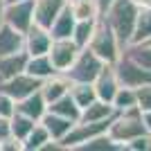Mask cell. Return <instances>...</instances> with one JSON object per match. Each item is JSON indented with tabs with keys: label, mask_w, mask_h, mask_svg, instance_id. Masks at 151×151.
<instances>
[{
	"label": "cell",
	"mask_w": 151,
	"mask_h": 151,
	"mask_svg": "<svg viewBox=\"0 0 151 151\" xmlns=\"http://www.w3.org/2000/svg\"><path fill=\"white\" fill-rule=\"evenodd\" d=\"M135 16H138V7L133 5V0H113L108 9L101 14V18L108 23V27L115 32V36L124 47L131 43L133 27H135Z\"/></svg>",
	"instance_id": "6da1fadb"
},
{
	"label": "cell",
	"mask_w": 151,
	"mask_h": 151,
	"mask_svg": "<svg viewBox=\"0 0 151 151\" xmlns=\"http://www.w3.org/2000/svg\"><path fill=\"white\" fill-rule=\"evenodd\" d=\"M108 138L115 140L117 145L124 149L126 142H131L138 135H145V124H142V111L138 106L135 108H126V111H117L113 115V122L108 126Z\"/></svg>",
	"instance_id": "7a4b0ae2"
},
{
	"label": "cell",
	"mask_w": 151,
	"mask_h": 151,
	"mask_svg": "<svg viewBox=\"0 0 151 151\" xmlns=\"http://www.w3.org/2000/svg\"><path fill=\"white\" fill-rule=\"evenodd\" d=\"M88 47L101 59L104 63H111L113 65L122 54V45L115 36V32L108 27V23L104 18H97V25H95V32H93V38H90Z\"/></svg>",
	"instance_id": "3957f363"
},
{
	"label": "cell",
	"mask_w": 151,
	"mask_h": 151,
	"mask_svg": "<svg viewBox=\"0 0 151 151\" xmlns=\"http://www.w3.org/2000/svg\"><path fill=\"white\" fill-rule=\"evenodd\" d=\"M106 63L101 61L90 47H81L79 54L75 57V61L70 63V68L63 72L72 83H93L95 77L99 75V70Z\"/></svg>",
	"instance_id": "277c9868"
},
{
	"label": "cell",
	"mask_w": 151,
	"mask_h": 151,
	"mask_svg": "<svg viewBox=\"0 0 151 151\" xmlns=\"http://www.w3.org/2000/svg\"><path fill=\"white\" fill-rule=\"evenodd\" d=\"M115 77L120 86H129V88H140L145 83H151V70L140 68L138 63H133L126 54H120V59L113 63Z\"/></svg>",
	"instance_id": "5b68a950"
},
{
	"label": "cell",
	"mask_w": 151,
	"mask_h": 151,
	"mask_svg": "<svg viewBox=\"0 0 151 151\" xmlns=\"http://www.w3.org/2000/svg\"><path fill=\"white\" fill-rule=\"evenodd\" d=\"M5 23L20 34H25L34 23V0L5 2Z\"/></svg>",
	"instance_id": "8992f818"
},
{
	"label": "cell",
	"mask_w": 151,
	"mask_h": 151,
	"mask_svg": "<svg viewBox=\"0 0 151 151\" xmlns=\"http://www.w3.org/2000/svg\"><path fill=\"white\" fill-rule=\"evenodd\" d=\"M79 50L81 47H77L72 43V38H52L47 57H50V61H52L57 72H65L70 68V63L75 61V57L79 54Z\"/></svg>",
	"instance_id": "52a82bcc"
},
{
	"label": "cell",
	"mask_w": 151,
	"mask_h": 151,
	"mask_svg": "<svg viewBox=\"0 0 151 151\" xmlns=\"http://www.w3.org/2000/svg\"><path fill=\"white\" fill-rule=\"evenodd\" d=\"M38 88H41V79L27 75V72H20V75H16V77H9V79H2V81H0V90L7 93L14 101H18V99H23V97H27V95H32Z\"/></svg>",
	"instance_id": "ba28073f"
},
{
	"label": "cell",
	"mask_w": 151,
	"mask_h": 151,
	"mask_svg": "<svg viewBox=\"0 0 151 151\" xmlns=\"http://www.w3.org/2000/svg\"><path fill=\"white\" fill-rule=\"evenodd\" d=\"M52 45V34L50 29L32 23V27L23 34V50L27 52V57H38V54H47Z\"/></svg>",
	"instance_id": "9c48e42d"
},
{
	"label": "cell",
	"mask_w": 151,
	"mask_h": 151,
	"mask_svg": "<svg viewBox=\"0 0 151 151\" xmlns=\"http://www.w3.org/2000/svg\"><path fill=\"white\" fill-rule=\"evenodd\" d=\"M93 88H95V95H97V99L101 101H113L115 93H117V88H120V81H117V77H115V70L111 63H106L104 68L99 70V75L95 77L93 81Z\"/></svg>",
	"instance_id": "30bf717a"
},
{
	"label": "cell",
	"mask_w": 151,
	"mask_h": 151,
	"mask_svg": "<svg viewBox=\"0 0 151 151\" xmlns=\"http://www.w3.org/2000/svg\"><path fill=\"white\" fill-rule=\"evenodd\" d=\"M68 5V0H34V23L45 29L57 20L61 9Z\"/></svg>",
	"instance_id": "8fae6325"
},
{
	"label": "cell",
	"mask_w": 151,
	"mask_h": 151,
	"mask_svg": "<svg viewBox=\"0 0 151 151\" xmlns=\"http://www.w3.org/2000/svg\"><path fill=\"white\" fill-rule=\"evenodd\" d=\"M70 86H72V81H70L63 72H54V75L45 77L43 81H41V88L38 90H41V95L45 97V101L52 104L54 99H59V97H63L65 93H70Z\"/></svg>",
	"instance_id": "7c38bea8"
},
{
	"label": "cell",
	"mask_w": 151,
	"mask_h": 151,
	"mask_svg": "<svg viewBox=\"0 0 151 151\" xmlns=\"http://www.w3.org/2000/svg\"><path fill=\"white\" fill-rule=\"evenodd\" d=\"M16 111L27 115V117H32L34 122H38L45 115V111H47V101H45V97L41 95V90H34L32 95H27V97L16 101Z\"/></svg>",
	"instance_id": "4fadbf2b"
},
{
	"label": "cell",
	"mask_w": 151,
	"mask_h": 151,
	"mask_svg": "<svg viewBox=\"0 0 151 151\" xmlns=\"http://www.w3.org/2000/svg\"><path fill=\"white\" fill-rule=\"evenodd\" d=\"M38 122L45 126V131L50 133V138L54 140V142H59V140H61L63 135H65V133L72 129V124H75L72 120H68V117H61V115L52 113V111H45V115H43Z\"/></svg>",
	"instance_id": "5bb4252c"
},
{
	"label": "cell",
	"mask_w": 151,
	"mask_h": 151,
	"mask_svg": "<svg viewBox=\"0 0 151 151\" xmlns=\"http://www.w3.org/2000/svg\"><path fill=\"white\" fill-rule=\"evenodd\" d=\"M25 63H27V52L25 50L0 57V81H2V79H9V77H16V75H20V72H25Z\"/></svg>",
	"instance_id": "9a60e30c"
},
{
	"label": "cell",
	"mask_w": 151,
	"mask_h": 151,
	"mask_svg": "<svg viewBox=\"0 0 151 151\" xmlns=\"http://www.w3.org/2000/svg\"><path fill=\"white\" fill-rule=\"evenodd\" d=\"M23 50V34L18 29L9 27L7 23L0 25V57L5 54H14V52Z\"/></svg>",
	"instance_id": "2e32d148"
},
{
	"label": "cell",
	"mask_w": 151,
	"mask_h": 151,
	"mask_svg": "<svg viewBox=\"0 0 151 151\" xmlns=\"http://www.w3.org/2000/svg\"><path fill=\"white\" fill-rule=\"evenodd\" d=\"M117 113L115 111L113 104H108V101H101V99H95L90 101L86 108H81V122H99V120H108V117H113Z\"/></svg>",
	"instance_id": "e0dca14e"
},
{
	"label": "cell",
	"mask_w": 151,
	"mask_h": 151,
	"mask_svg": "<svg viewBox=\"0 0 151 151\" xmlns=\"http://www.w3.org/2000/svg\"><path fill=\"white\" fill-rule=\"evenodd\" d=\"M122 54L131 59L133 63H138L140 68L151 70V43L142 41V43H126L122 47Z\"/></svg>",
	"instance_id": "ac0fdd59"
},
{
	"label": "cell",
	"mask_w": 151,
	"mask_h": 151,
	"mask_svg": "<svg viewBox=\"0 0 151 151\" xmlns=\"http://www.w3.org/2000/svg\"><path fill=\"white\" fill-rule=\"evenodd\" d=\"M47 111L61 115V117H68L72 122H79V117H81V108L77 106V101L70 97V93H65L63 97H59L52 104H47Z\"/></svg>",
	"instance_id": "d6986e66"
},
{
	"label": "cell",
	"mask_w": 151,
	"mask_h": 151,
	"mask_svg": "<svg viewBox=\"0 0 151 151\" xmlns=\"http://www.w3.org/2000/svg\"><path fill=\"white\" fill-rule=\"evenodd\" d=\"M75 16H72V12H70V7L65 5L61 9V14L57 16V20L50 25V34L52 38H70L72 36V29H75Z\"/></svg>",
	"instance_id": "ffe728a7"
},
{
	"label": "cell",
	"mask_w": 151,
	"mask_h": 151,
	"mask_svg": "<svg viewBox=\"0 0 151 151\" xmlns=\"http://www.w3.org/2000/svg\"><path fill=\"white\" fill-rule=\"evenodd\" d=\"M25 72L43 81L45 77L54 75L57 70H54V65H52V61H50V57H47V54H38V57H27Z\"/></svg>",
	"instance_id": "44dd1931"
},
{
	"label": "cell",
	"mask_w": 151,
	"mask_h": 151,
	"mask_svg": "<svg viewBox=\"0 0 151 151\" xmlns=\"http://www.w3.org/2000/svg\"><path fill=\"white\" fill-rule=\"evenodd\" d=\"M151 38V7H140L135 16V27H133L131 43H142Z\"/></svg>",
	"instance_id": "7402d4cb"
},
{
	"label": "cell",
	"mask_w": 151,
	"mask_h": 151,
	"mask_svg": "<svg viewBox=\"0 0 151 151\" xmlns=\"http://www.w3.org/2000/svg\"><path fill=\"white\" fill-rule=\"evenodd\" d=\"M68 7L75 20H95L99 18V7L95 0H68Z\"/></svg>",
	"instance_id": "603a6c76"
},
{
	"label": "cell",
	"mask_w": 151,
	"mask_h": 151,
	"mask_svg": "<svg viewBox=\"0 0 151 151\" xmlns=\"http://www.w3.org/2000/svg\"><path fill=\"white\" fill-rule=\"evenodd\" d=\"M50 140L52 138H50V133L45 131V126L41 124V122H36L34 129H32L25 135V140H23V151H41Z\"/></svg>",
	"instance_id": "cb8c5ba5"
},
{
	"label": "cell",
	"mask_w": 151,
	"mask_h": 151,
	"mask_svg": "<svg viewBox=\"0 0 151 151\" xmlns=\"http://www.w3.org/2000/svg\"><path fill=\"white\" fill-rule=\"evenodd\" d=\"M95 25H97V18L95 20H77L75 23V29H72V43L77 47H88L90 38H93V32H95Z\"/></svg>",
	"instance_id": "d4e9b609"
},
{
	"label": "cell",
	"mask_w": 151,
	"mask_h": 151,
	"mask_svg": "<svg viewBox=\"0 0 151 151\" xmlns=\"http://www.w3.org/2000/svg\"><path fill=\"white\" fill-rule=\"evenodd\" d=\"M34 124H36V122L32 120V117H27V115L18 113V111H16V113H14L12 117H9V126H12V135H14L16 140H20V142H23V140H25V135L32 131V129H34Z\"/></svg>",
	"instance_id": "484cf974"
},
{
	"label": "cell",
	"mask_w": 151,
	"mask_h": 151,
	"mask_svg": "<svg viewBox=\"0 0 151 151\" xmlns=\"http://www.w3.org/2000/svg\"><path fill=\"white\" fill-rule=\"evenodd\" d=\"M70 97L77 101V106H79V108H86L90 101L97 99L93 83H72V86H70Z\"/></svg>",
	"instance_id": "4316f807"
},
{
	"label": "cell",
	"mask_w": 151,
	"mask_h": 151,
	"mask_svg": "<svg viewBox=\"0 0 151 151\" xmlns=\"http://www.w3.org/2000/svg\"><path fill=\"white\" fill-rule=\"evenodd\" d=\"M111 104L115 106V111H126V108H135V106H138L135 88H129V86H120Z\"/></svg>",
	"instance_id": "83f0119b"
},
{
	"label": "cell",
	"mask_w": 151,
	"mask_h": 151,
	"mask_svg": "<svg viewBox=\"0 0 151 151\" xmlns=\"http://www.w3.org/2000/svg\"><path fill=\"white\" fill-rule=\"evenodd\" d=\"M115 149H122V147L115 140L108 138V133H101V135H97V138L88 140L79 147V151H115Z\"/></svg>",
	"instance_id": "f1b7e54d"
},
{
	"label": "cell",
	"mask_w": 151,
	"mask_h": 151,
	"mask_svg": "<svg viewBox=\"0 0 151 151\" xmlns=\"http://www.w3.org/2000/svg\"><path fill=\"white\" fill-rule=\"evenodd\" d=\"M135 97H138L140 111H151V83H145V86L135 88Z\"/></svg>",
	"instance_id": "f546056e"
},
{
	"label": "cell",
	"mask_w": 151,
	"mask_h": 151,
	"mask_svg": "<svg viewBox=\"0 0 151 151\" xmlns=\"http://www.w3.org/2000/svg\"><path fill=\"white\" fill-rule=\"evenodd\" d=\"M126 151H151V135L145 133V135H138V138H133L131 142H126L124 145Z\"/></svg>",
	"instance_id": "4dcf8cb0"
},
{
	"label": "cell",
	"mask_w": 151,
	"mask_h": 151,
	"mask_svg": "<svg viewBox=\"0 0 151 151\" xmlns=\"http://www.w3.org/2000/svg\"><path fill=\"white\" fill-rule=\"evenodd\" d=\"M14 113H16V101L0 90V117H12Z\"/></svg>",
	"instance_id": "1f68e13d"
},
{
	"label": "cell",
	"mask_w": 151,
	"mask_h": 151,
	"mask_svg": "<svg viewBox=\"0 0 151 151\" xmlns=\"http://www.w3.org/2000/svg\"><path fill=\"white\" fill-rule=\"evenodd\" d=\"M0 151H23V142L12 135V138H7L5 142H0Z\"/></svg>",
	"instance_id": "d6a6232c"
},
{
	"label": "cell",
	"mask_w": 151,
	"mask_h": 151,
	"mask_svg": "<svg viewBox=\"0 0 151 151\" xmlns=\"http://www.w3.org/2000/svg\"><path fill=\"white\" fill-rule=\"evenodd\" d=\"M7 138H12V126H9V117H0V142H5Z\"/></svg>",
	"instance_id": "836d02e7"
},
{
	"label": "cell",
	"mask_w": 151,
	"mask_h": 151,
	"mask_svg": "<svg viewBox=\"0 0 151 151\" xmlns=\"http://www.w3.org/2000/svg\"><path fill=\"white\" fill-rule=\"evenodd\" d=\"M142 124H145V131L151 135V111H142Z\"/></svg>",
	"instance_id": "e575fe53"
},
{
	"label": "cell",
	"mask_w": 151,
	"mask_h": 151,
	"mask_svg": "<svg viewBox=\"0 0 151 151\" xmlns=\"http://www.w3.org/2000/svg\"><path fill=\"white\" fill-rule=\"evenodd\" d=\"M95 2H97V7H99V16H101V14L108 9V5H111L113 0H95Z\"/></svg>",
	"instance_id": "d590c367"
},
{
	"label": "cell",
	"mask_w": 151,
	"mask_h": 151,
	"mask_svg": "<svg viewBox=\"0 0 151 151\" xmlns=\"http://www.w3.org/2000/svg\"><path fill=\"white\" fill-rule=\"evenodd\" d=\"M133 5L138 7V9L140 7H151V0H133Z\"/></svg>",
	"instance_id": "8d00e7d4"
},
{
	"label": "cell",
	"mask_w": 151,
	"mask_h": 151,
	"mask_svg": "<svg viewBox=\"0 0 151 151\" xmlns=\"http://www.w3.org/2000/svg\"><path fill=\"white\" fill-rule=\"evenodd\" d=\"M5 23V0H0V25Z\"/></svg>",
	"instance_id": "74e56055"
},
{
	"label": "cell",
	"mask_w": 151,
	"mask_h": 151,
	"mask_svg": "<svg viewBox=\"0 0 151 151\" xmlns=\"http://www.w3.org/2000/svg\"><path fill=\"white\" fill-rule=\"evenodd\" d=\"M5 2H18V0H5Z\"/></svg>",
	"instance_id": "f35d334b"
},
{
	"label": "cell",
	"mask_w": 151,
	"mask_h": 151,
	"mask_svg": "<svg viewBox=\"0 0 151 151\" xmlns=\"http://www.w3.org/2000/svg\"><path fill=\"white\" fill-rule=\"evenodd\" d=\"M149 43H151V38H149Z\"/></svg>",
	"instance_id": "ab89813d"
}]
</instances>
